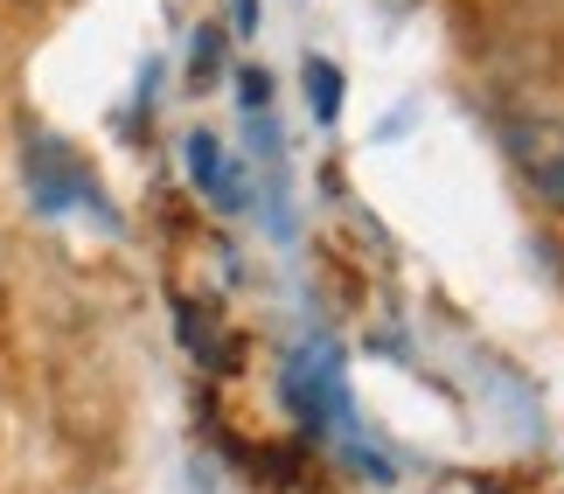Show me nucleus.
Returning a JSON list of instances; mask_svg holds the SVG:
<instances>
[{
    "instance_id": "39448f33",
    "label": "nucleus",
    "mask_w": 564,
    "mask_h": 494,
    "mask_svg": "<svg viewBox=\"0 0 564 494\" xmlns=\"http://www.w3.org/2000/svg\"><path fill=\"white\" fill-rule=\"evenodd\" d=\"M209 70H216V29L195 35V77H209Z\"/></svg>"
},
{
    "instance_id": "f257e3e1",
    "label": "nucleus",
    "mask_w": 564,
    "mask_h": 494,
    "mask_svg": "<svg viewBox=\"0 0 564 494\" xmlns=\"http://www.w3.org/2000/svg\"><path fill=\"white\" fill-rule=\"evenodd\" d=\"M509 161L523 167L536 202L564 217V125H509Z\"/></svg>"
},
{
    "instance_id": "f03ea898",
    "label": "nucleus",
    "mask_w": 564,
    "mask_h": 494,
    "mask_svg": "<svg viewBox=\"0 0 564 494\" xmlns=\"http://www.w3.org/2000/svg\"><path fill=\"white\" fill-rule=\"evenodd\" d=\"M29 188H35V202L42 209H70V196H98L91 175L70 161V146L50 140V133H35L29 140Z\"/></svg>"
},
{
    "instance_id": "20e7f679",
    "label": "nucleus",
    "mask_w": 564,
    "mask_h": 494,
    "mask_svg": "<svg viewBox=\"0 0 564 494\" xmlns=\"http://www.w3.org/2000/svg\"><path fill=\"white\" fill-rule=\"evenodd\" d=\"M307 98H314V112H321V119H335V112H341V77H335V63L307 56Z\"/></svg>"
},
{
    "instance_id": "7ed1b4c3",
    "label": "nucleus",
    "mask_w": 564,
    "mask_h": 494,
    "mask_svg": "<svg viewBox=\"0 0 564 494\" xmlns=\"http://www.w3.org/2000/svg\"><path fill=\"white\" fill-rule=\"evenodd\" d=\"M188 175L216 188V196H230V182H224V146H216L209 133H188Z\"/></svg>"
}]
</instances>
